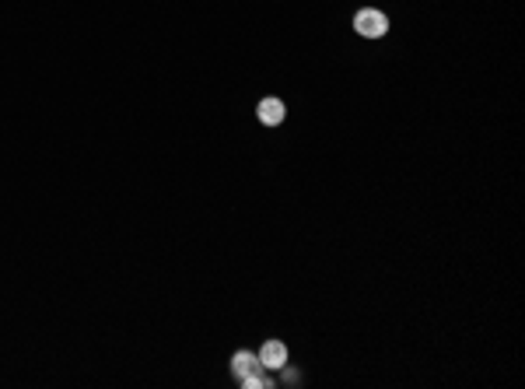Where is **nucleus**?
Here are the masks:
<instances>
[{
	"label": "nucleus",
	"mask_w": 525,
	"mask_h": 389,
	"mask_svg": "<svg viewBox=\"0 0 525 389\" xmlns=\"http://www.w3.org/2000/svg\"><path fill=\"white\" fill-rule=\"evenodd\" d=\"M354 32H358L361 39H382V36L389 32V14L378 11V7H361V11L354 14Z\"/></svg>",
	"instance_id": "nucleus-1"
},
{
	"label": "nucleus",
	"mask_w": 525,
	"mask_h": 389,
	"mask_svg": "<svg viewBox=\"0 0 525 389\" xmlns=\"http://www.w3.org/2000/svg\"><path fill=\"white\" fill-rule=\"evenodd\" d=\"M259 365L266 368V372H281L284 365H287V344L284 341H263V347H259Z\"/></svg>",
	"instance_id": "nucleus-2"
},
{
	"label": "nucleus",
	"mask_w": 525,
	"mask_h": 389,
	"mask_svg": "<svg viewBox=\"0 0 525 389\" xmlns=\"http://www.w3.org/2000/svg\"><path fill=\"white\" fill-rule=\"evenodd\" d=\"M256 116H259L263 127H281L284 120H287V105H284L281 98H263L256 105Z\"/></svg>",
	"instance_id": "nucleus-3"
},
{
	"label": "nucleus",
	"mask_w": 525,
	"mask_h": 389,
	"mask_svg": "<svg viewBox=\"0 0 525 389\" xmlns=\"http://www.w3.org/2000/svg\"><path fill=\"white\" fill-rule=\"evenodd\" d=\"M252 368H259V358H256L252 351H239V354L232 358V375H235V379H242V375H249Z\"/></svg>",
	"instance_id": "nucleus-4"
},
{
	"label": "nucleus",
	"mask_w": 525,
	"mask_h": 389,
	"mask_svg": "<svg viewBox=\"0 0 525 389\" xmlns=\"http://www.w3.org/2000/svg\"><path fill=\"white\" fill-rule=\"evenodd\" d=\"M239 383H242L245 389H270V386H274V379L266 375V368H263V365H259V368H252L249 375H242Z\"/></svg>",
	"instance_id": "nucleus-5"
},
{
	"label": "nucleus",
	"mask_w": 525,
	"mask_h": 389,
	"mask_svg": "<svg viewBox=\"0 0 525 389\" xmlns=\"http://www.w3.org/2000/svg\"><path fill=\"white\" fill-rule=\"evenodd\" d=\"M298 383H301V375H298L294 368H287V365H284V368H281V386H298Z\"/></svg>",
	"instance_id": "nucleus-6"
}]
</instances>
